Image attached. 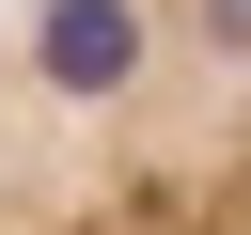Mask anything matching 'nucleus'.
Listing matches in <instances>:
<instances>
[{"mask_svg":"<svg viewBox=\"0 0 251 235\" xmlns=\"http://www.w3.org/2000/svg\"><path fill=\"white\" fill-rule=\"evenodd\" d=\"M0 235H251V0H0Z\"/></svg>","mask_w":251,"mask_h":235,"instance_id":"nucleus-1","label":"nucleus"}]
</instances>
